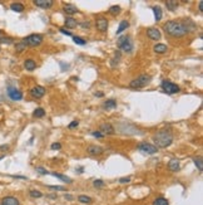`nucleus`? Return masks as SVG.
I'll list each match as a JSON object with an SVG mask.
<instances>
[{"mask_svg": "<svg viewBox=\"0 0 203 205\" xmlns=\"http://www.w3.org/2000/svg\"><path fill=\"white\" fill-rule=\"evenodd\" d=\"M163 29L168 35L173 36V38H182L188 33L183 22H179V20H168L163 25Z\"/></svg>", "mask_w": 203, "mask_h": 205, "instance_id": "nucleus-1", "label": "nucleus"}, {"mask_svg": "<svg viewBox=\"0 0 203 205\" xmlns=\"http://www.w3.org/2000/svg\"><path fill=\"white\" fill-rule=\"evenodd\" d=\"M153 141H154V146L157 149H165L172 145L173 142V135L169 130H159L158 132L153 136Z\"/></svg>", "mask_w": 203, "mask_h": 205, "instance_id": "nucleus-2", "label": "nucleus"}, {"mask_svg": "<svg viewBox=\"0 0 203 205\" xmlns=\"http://www.w3.org/2000/svg\"><path fill=\"white\" fill-rule=\"evenodd\" d=\"M152 81V77L148 74H141L139 77H137L136 80H133L129 83V87L133 89H139V88H144L146 86L149 85V82Z\"/></svg>", "mask_w": 203, "mask_h": 205, "instance_id": "nucleus-3", "label": "nucleus"}, {"mask_svg": "<svg viewBox=\"0 0 203 205\" xmlns=\"http://www.w3.org/2000/svg\"><path fill=\"white\" fill-rule=\"evenodd\" d=\"M117 44H118L119 49H122L123 52H127V53H130L133 50V44H132L130 36H128V35L119 36L118 40H117Z\"/></svg>", "mask_w": 203, "mask_h": 205, "instance_id": "nucleus-4", "label": "nucleus"}, {"mask_svg": "<svg viewBox=\"0 0 203 205\" xmlns=\"http://www.w3.org/2000/svg\"><path fill=\"white\" fill-rule=\"evenodd\" d=\"M26 47H38L43 42V35L41 34H30L26 38L23 39Z\"/></svg>", "mask_w": 203, "mask_h": 205, "instance_id": "nucleus-5", "label": "nucleus"}, {"mask_svg": "<svg viewBox=\"0 0 203 205\" xmlns=\"http://www.w3.org/2000/svg\"><path fill=\"white\" fill-rule=\"evenodd\" d=\"M137 149L139 152H142L143 155H153V154H157L158 152L157 147L152 144H149V142H141L137 146Z\"/></svg>", "mask_w": 203, "mask_h": 205, "instance_id": "nucleus-6", "label": "nucleus"}, {"mask_svg": "<svg viewBox=\"0 0 203 205\" xmlns=\"http://www.w3.org/2000/svg\"><path fill=\"white\" fill-rule=\"evenodd\" d=\"M161 87H162V89L165 92V93H168V94H174V93H178L179 92V86H177L175 83H173V82H170V81H168V80H164V81H162V83H161Z\"/></svg>", "mask_w": 203, "mask_h": 205, "instance_id": "nucleus-7", "label": "nucleus"}, {"mask_svg": "<svg viewBox=\"0 0 203 205\" xmlns=\"http://www.w3.org/2000/svg\"><path fill=\"white\" fill-rule=\"evenodd\" d=\"M7 92H8V96L10 99H13V101H21L23 99V92L19 91V89H17L15 87L13 86H9L8 89H7Z\"/></svg>", "mask_w": 203, "mask_h": 205, "instance_id": "nucleus-8", "label": "nucleus"}, {"mask_svg": "<svg viewBox=\"0 0 203 205\" xmlns=\"http://www.w3.org/2000/svg\"><path fill=\"white\" fill-rule=\"evenodd\" d=\"M108 24H109L108 19L104 18V17H100L95 20V27H97V29L100 31V33H105V31L108 30Z\"/></svg>", "mask_w": 203, "mask_h": 205, "instance_id": "nucleus-9", "label": "nucleus"}, {"mask_svg": "<svg viewBox=\"0 0 203 205\" xmlns=\"http://www.w3.org/2000/svg\"><path fill=\"white\" fill-rule=\"evenodd\" d=\"M147 36L152 40H159L162 38V34H161V30L157 29V28H148L147 29Z\"/></svg>", "mask_w": 203, "mask_h": 205, "instance_id": "nucleus-10", "label": "nucleus"}, {"mask_svg": "<svg viewBox=\"0 0 203 205\" xmlns=\"http://www.w3.org/2000/svg\"><path fill=\"white\" fill-rule=\"evenodd\" d=\"M45 94V88L41 86H35L30 89V96L33 98H41Z\"/></svg>", "mask_w": 203, "mask_h": 205, "instance_id": "nucleus-11", "label": "nucleus"}, {"mask_svg": "<svg viewBox=\"0 0 203 205\" xmlns=\"http://www.w3.org/2000/svg\"><path fill=\"white\" fill-rule=\"evenodd\" d=\"M99 132H102L104 136L107 135H113L114 134V128L110 123H102L99 126Z\"/></svg>", "mask_w": 203, "mask_h": 205, "instance_id": "nucleus-12", "label": "nucleus"}, {"mask_svg": "<svg viewBox=\"0 0 203 205\" xmlns=\"http://www.w3.org/2000/svg\"><path fill=\"white\" fill-rule=\"evenodd\" d=\"M34 5H36V7L39 8H43V9H50L53 7V3L51 0H34Z\"/></svg>", "mask_w": 203, "mask_h": 205, "instance_id": "nucleus-13", "label": "nucleus"}, {"mask_svg": "<svg viewBox=\"0 0 203 205\" xmlns=\"http://www.w3.org/2000/svg\"><path fill=\"white\" fill-rule=\"evenodd\" d=\"M88 154L92 155V156H99L103 154V149L98 145H90L88 147Z\"/></svg>", "mask_w": 203, "mask_h": 205, "instance_id": "nucleus-14", "label": "nucleus"}, {"mask_svg": "<svg viewBox=\"0 0 203 205\" xmlns=\"http://www.w3.org/2000/svg\"><path fill=\"white\" fill-rule=\"evenodd\" d=\"M0 204L1 205H20L19 200L15 196H5L1 199Z\"/></svg>", "mask_w": 203, "mask_h": 205, "instance_id": "nucleus-15", "label": "nucleus"}, {"mask_svg": "<svg viewBox=\"0 0 203 205\" xmlns=\"http://www.w3.org/2000/svg\"><path fill=\"white\" fill-rule=\"evenodd\" d=\"M63 12L65 13L67 15H73V14L78 13L79 10H78V8L75 7V5H73V4H65L63 7Z\"/></svg>", "mask_w": 203, "mask_h": 205, "instance_id": "nucleus-16", "label": "nucleus"}, {"mask_svg": "<svg viewBox=\"0 0 203 205\" xmlns=\"http://www.w3.org/2000/svg\"><path fill=\"white\" fill-rule=\"evenodd\" d=\"M168 170L169 171H173V172H175V171H178L179 169H181V164H179V160H177V159H172L169 162H168Z\"/></svg>", "mask_w": 203, "mask_h": 205, "instance_id": "nucleus-17", "label": "nucleus"}, {"mask_svg": "<svg viewBox=\"0 0 203 205\" xmlns=\"http://www.w3.org/2000/svg\"><path fill=\"white\" fill-rule=\"evenodd\" d=\"M24 68L26 71H29V72H33L36 68V62L34 59H26L24 62Z\"/></svg>", "mask_w": 203, "mask_h": 205, "instance_id": "nucleus-18", "label": "nucleus"}, {"mask_svg": "<svg viewBox=\"0 0 203 205\" xmlns=\"http://www.w3.org/2000/svg\"><path fill=\"white\" fill-rule=\"evenodd\" d=\"M64 25H65V28H69V29H73V28H77L78 25V22L74 18L72 17H68L65 19V22H64Z\"/></svg>", "mask_w": 203, "mask_h": 205, "instance_id": "nucleus-19", "label": "nucleus"}, {"mask_svg": "<svg viewBox=\"0 0 203 205\" xmlns=\"http://www.w3.org/2000/svg\"><path fill=\"white\" fill-rule=\"evenodd\" d=\"M10 9L13 10V12H17V13H21V12H24V4L23 3H12L10 4Z\"/></svg>", "mask_w": 203, "mask_h": 205, "instance_id": "nucleus-20", "label": "nucleus"}, {"mask_svg": "<svg viewBox=\"0 0 203 205\" xmlns=\"http://www.w3.org/2000/svg\"><path fill=\"white\" fill-rule=\"evenodd\" d=\"M51 175L55 176L57 179H59V180H62L63 182H67V184H72V182H73V180H72L70 177L63 175V174H60V172H51Z\"/></svg>", "mask_w": 203, "mask_h": 205, "instance_id": "nucleus-21", "label": "nucleus"}, {"mask_svg": "<svg viewBox=\"0 0 203 205\" xmlns=\"http://www.w3.org/2000/svg\"><path fill=\"white\" fill-rule=\"evenodd\" d=\"M167 45L165 44H162V43H158V44H156L153 47V50L156 52V53H158V54H163V53H165L167 52Z\"/></svg>", "mask_w": 203, "mask_h": 205, "instance_id": "nucleus-22", "label": "nucleus"}, {"mask_svg": "<svg viewBox=\"0 0 203 205\" xmlns=\"http://www.w3.org/2000/svg\"><path fill=\"white\" fill-rule=\"evenodd\" d=\"M128 28H129V22H128V20H122L118 29H117V35H119L120 33H123V31H124L125 29H128Z\"/></svg>", "mask_w": 203, "mask_h": 205, "instance_id": "nucleus-23", "label": "nucleus"}, {"mask_svg": "<svg viewBox=\"0 0 203 205\" xmlns=\"http://www.w3.org/2000/svg\"><path fill=\"white\" fill-rule=\"evenodd\" d=\"M115 107H117L115 99H107V101L103 103V108L104 109H113Z\"/></svg>", "mask_w": 203, "mask_h": 205, "instance_id": "nucleus-24", "label": "nucleus"}, {"mask_svg": "<svg viewBox=\"0 0 203 205\" xmlns=\"http://www.w3.org/2000/svg\"><path fill=\"white\" fill-rule=\"evenodd\" d=\"M152 10L154 13V18H156V20H157V22H159V20L162 19V15H163L161 7H152Z\"/></svg>", "mask_w": 203, "mask_h": 205, "instance_id": "nucleus-25", "label": "nucleus"}, {"mask_svg": "<svg viewBox=\"0 0 203 205\" xmlns=\"http://www.w3.org/2000/svg\"><path fill=\"white\" fill-rule=\"evenodd\" d=\"M165 7H167V9L170 10V12H174V10L178 8V3L173 1V0H168V1H165Z\"/></svg>", "mask_w": 203, "mask_h": 205, "instance_id": "nucleus-26", "label": "nucleus"}, {"mask_svg": "<svg viewBox=\"0 0 203 205\" xmlns=\"http://www.w3.org/2000/svg\"><path fill=\"white\" fill-rule=\"evenodd\" d=\"M45 116V111L43 108H36V109H34V112H33V117H35V118H41V117H44Z\"/></svg>", "mask_w": 203, "mask_h": 205, "instance_id": "nucleus-27", "label": "nucleus"}, {"mask_svg": "<svg viewBox=\"0 0 203 205\" xmlns=\"http://www.w3.org/2000/svg\"><path fill=\"white\" fill-rule=\"evenodd\" d=\"M120 7H119V5H112V7L109 8V10H108V12H109V14H112V15H117V14H119L120 13Z\"/></svg>", "mask_w": 203, "mask_h": 205, "instance_id": "nucleus-28", "label": "nucleus"}, {"mask_svg": "<svg viewBox=\"0 0 203 205\" xmlns=\"http://www.w3.org/2000/svg\"><path fill=\"white\" fill-rule=\"evenodd\" d=\"M152 205H169V203H168L167 199H164V198H158V199H156V200L153 201Z\"/></svg>", "mask_w": 203, "mask_h": 205, "instance_id": "nucleus-29", "label": "nucleus"}, {"mask_svg": "<svg viewBox=\"0 0 203 205\" xmlns=\"http://www.w3.org/2000/svg\"><path fill=\"white\" fill-rule=\"evenodd\" d=\"M78 200L83 203V204H90L92 203V199H90V196H87V195H79L78 196Z\"/></svg>", "mask_w": 203, "mask_h": 205, "instance_id": "nucleus-30", "label": "nucleus"}, {"mask_svg": "<svg viewBox=\"0 0 203 205\" xmlns=\"http://www.w3.org/2000/svg\"><path fill=\"white\" fill-rule=\"evenodd\" d=\"M25 48H26V45H25L24 42H19V43L15 44V50H17L18 53H21L23 50H25Z\"/></svg>", "mask_w": 203, "mask_h": 205, "instance_id": "nucleus-31", "label": "nucleus"}, {"mask_svg": "<svg viewBox=\"0 0 203 205\" xmlns=\"http://www.w3.org/2000/svg\"><path fill=\"white\" fill-rule=\"evenodd\" d=\"M193 162H194V165L198 167V170L199 171H202V169H203V164H202V157L199 156V157H194L193 159Z\"/></svg>", "mask_w": 203, "mask_h": 205, "instance_id": "nucleus-32", "label": "nucleus"}, {"mask_svg": "<svg viewBox=\"0 0 203 205\" xmlns=\"http://www.w3.org/2000/svg\"><path fill=\"white\" fill-rule=\"evenodd\" d=\"M72 38H73L74 43H77L78 45H85V44H87V42H85L83 38H79V36H75V35H73Z\"/></svg>", "mask_w": 203, "mask_h": 205, "instance_id": "nucleus-33", "label": "nucleus"}, {"mask_svg": "<svg viewBox=\"0 0 203 205\" xmlns=\"http://www.w3.org/2000/svg\"><path fill=\"white\" fill-rule=\"evenodd\" d=\"M29 195H30L31 198H36V199H39V198L43 196V194H41L39 190H30V191H29Z\"/></svg>", "mask_w": 203, "mask_h": 205, "instance_id": "nucleus-34", "label": "nucleus"}, {"mask_svg": "<svg viewBox=\"0 0 203 205\" xmlns=\"http://www.w3.org/2000/svg\"><path fill=\"white\" fill-rule=\"evenodd\" d=\"M0 43H3V44H13L14 39L13 38H7V36H1V38H0Z\"/></svg>", "mask_w": 203, "mask_h": 205, "instance_id": "nucleus-35", "label": "nucleus"}, {"mask_svg": "<svg viewBox=\"0 0 203 205\" xmlns=\"http://www.w3.org/2000/svg\"><path fill=\"white\" fill-rule=\"evenodd\" d=\"M35 170H36V172H38V174H40V175H48V174H50L49 171L45 170L44 167H41V166H38Z\"/></svg>", "mask_w": 203, "mask_h": 205, "instance_id": "nucleus-36", "label": "nucleus"}, {"mask_svg": "<svg viewBox=\"0 0 203 205\" xmlns=\"http://www.w3.org/2000/svg\"><path fill=\"white\" fill-rule=\"evenodd\" d=\"M93 185H94V187H103L104 186V181L103 180H94Z\"/></svg>", "mask_w": 203, "mask_h": 205, "instance_id": "nucleus-37", "label": "nucleus"}, {"mask_svg": "<svg viewBox=\"0 0 203 205\" xmlns=\"http://www.w3.org/2000/svg\"><path fill=\"white\" fill-rule=\"evenodd\" d=\"M78 125H79L78 121H72V122L68 125V128H70V130H73V128H77V127H78Z\"/></svg>", "mask_w": 203, "mask_h": 205, "instance_id": "nucleus-38", "label": "nucleus"}, {"mask_svg": "<svg viewBox=\"0 0 203 205\" xmlns=\"http://www.w3.org/2000/svg\"><path fill=\"white\" fill-rule=\"evenodd\" d=\"M50 189H51V190H59V191H64V190H65V187H64V186H59V185H50L49 186Z\"/></svg>", "mask_w": 203, "mask_h": 205, "instance_id": "nucleus-39", "label": "nucleus"}, {"mask_svg": "<svg viewBox=\"0 0 203 205\" xmlns=\"http://www.w3.org/2000/svg\"><path fill=\"white\" fill-rule=\"evenodd\" d=\"M92 136L93 137H97V139H102V137H104V135L99 132V131H94V132H92Z\"/></svg>", "mask_w": 203, "mask_h": 205, "instance_id": "nucleus-40", "label": "nucleus"}, {"mask_svg": "<svg viewBox=\"0 0 203 205\" xmlns=\"http://www.w3.org/2000/svg\"><path fill=\"white\" fill-rule=\"evenodd\" d=\"M62 149V144L60 142H54L51 145V150H60Z\"/></svg>", "mask_w": 203, "mask_h": 205, "instance_id": "nucleus-41", "label": "nucleus"}, {"mask_svg": "<svg viewBox=\"0 0 203 205\" xmlns=\"http://www.w3.org/2000/svg\"><path fill=\"white\" fill-rule=\"evenodd\" d=\"M80 27H82L83 29H89V28H90V23L88 22V20H87V22H82V23H80Z\"/></svg>", "mask_w": 203, "mask_h": 205, "instance_id": "nucleus-42", "label": "nucleus"}, {"mask_svg": "<svg viewBox=\"0 0 203 205\" xmlns=\"http://www.w3.org/2000/svg\"><path fill=\"white\" fill-rule=\"evenodd\" d=\"M60 33H62V34H64V35H68V36H73V34L70 33V31L67 30V29H64V28H62V29H60Z\"/></svg>", "mask_w": 203, "mask_h": 205, "instance_id": "nucleus-43", "label": "nucleus"}, {"mask_svg": "<svg viewBox=\"0 0 203 205\" xmlns=\"http://www.w3.org/2000/svg\"><path fill=\"white\" fill-rule=\"evenodd\" d=\"M130 181V177L128 176V177H122V179H119V182L120 184H125V182H129Z\"/></svg>", "mask_w": 203, "mask_h": 205, "instance_id": "nucleus-44", "label": "nucleus"}, {"mask_svg": "<svg viewBox=\"0 0 203 205\" xmlns=\"http://www.w3.org/2000/svg\"><path fill=\"white\" fill-rule=\"evenodd\" d=\"M12 177H14V179H20V180H28V177H26V176H21V175H12Z\"/></svg>", "mask_w": 203, "mask_h": 205, "instance_id": "nucleus-45", "label": "nucleus"}, {"mask_svg": "<svg viewBox=\"0 0 203 205\" xmlns=\"http://www.w3.org/2000/svg\"><path fill=\"white\" fill-rule=\"evenodd\" d=\"M0 150H1V151H7V150H9V145H1V147H0Z\"/></svg>", "mask_w": 203, "mask_h": 205, "instance_id": "nucleus-46", "label": "nucleus"}, {"mask_svg": "<svg viewBox=\"0 0 203 205\" xmlns=\"http://www.w3.org/2000/svg\"><path fill=\"white\" fill-rule=\"evenodd\" d=\"M198 9H199L201 13L203 12V1H199V3H198Z\"/></svg>", "mask_w": 203, "mask_h": 205, "instance_id": "nucleus-47", "label": "nucleus"}, {"mask_svg": "<svg viewBox=\"0 0 203 205\" xmlns=\"http://www.w3.org/2000/svg\"><path fill=\"white\" fill-rule=\"evenodd\" d=\"M104 92H95V97H103Z\"/></svg>", "mask_w": 203, "mask_h": 205, "instance_id": "nucleus-48", "label": "nucleus"}, {"mask_svg": "<svg viewBox=\"0 0 203 205\" xmlns=\"http://www.w3.org/2000/svg\"><path fill=\"white\" fill-rule=\"evenodd\" d=\"M65 199H68V200H72V195H70V194H67V195H65Z\"/></svg>", "mask_w": 203, "mask_h": 205, "instance_id": "nucleus-49", "label": "nucleus"}, {"mask_svg": "<svg viewBox=\"0 0 203 205\" xmlns=\"http://www.w3.org/2000/svg\"><path fill=\"white\" fill-rule=\"evenodd\" d=\"M83 171H84V167H80V169H78V170H77V172H78V174H82Z\"/></svg>", "mask_w": 203, "mask_h": 205, "instance_id": "nucleus-50", "label": "nucleus"}, {"mask_svg": "<svg viewBox=\"0 0 203 205\" xmlns=\"http://www.w3.org/2000/svg\"><path fill=\"white\" fill-rule=\"evenodd\" d=\"M3 35H4V31H3V30H0V38H1Z\"/></svg>", "mask_w": 203, "mask_h": 205, "instance_id": "nucleus-51", "label": "nucleus"}, {"mask_svg": "<svg viewBox=\"0 0 203 205\" xmlns=\"http://www.w3.org/2000/svg\"><path fill=\"white\" fill-rule=\"evenodd\" d=\"M4 157H5L4 155H3V156H0V160H3V159H4Z\"/></svg>", "mask_w": 203, "mask_h": 205, "instance_id": "nucleus-52", "label": "nucleus"}, {"mask_svg": "<svg viewBox=\"0 0 203 205\" xmlns=\"http://www.w3.org/2000/svg\"><path fill=\"white\" fill-rule=\"evenodd\" d=\"M0 52H1V47H0Z\"/></svg>", "mask_w": 203, "mask_h": 205, "instance_id": "nucleus-53", "label": "nucleus"}, {"mask_svg": "<svg viewBox=\"0 0 203 205\" xmlns=\"http://www.w3.org/2000/svg\"><path fill=\"white\" fill-rule=\"evenodd\" d=\"M0 205H1V204H0Z\"/></svg>", "mask_w": 203, "mask_h": 205, "instance_id": "nucleus-54", "label": "nucleus"}]
</instances>
